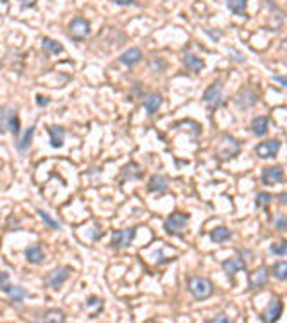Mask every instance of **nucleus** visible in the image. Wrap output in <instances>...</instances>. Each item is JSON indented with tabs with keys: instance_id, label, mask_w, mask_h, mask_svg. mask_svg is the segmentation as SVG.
<instances>
[{
	"instance_id": "obj_1",
	"label": "nucleus",
	"mask_w": 287,
	"mask_h": 323,
	"mask_svg": "<svg viewBox=\"0 0 287 323\" xmlns=\"http://www.w3.org/2000/svg\"><path fill=\"white\" fill-rule=\"evenodd\" d=\"M13 133V135L20 137V119L15 108L11 106H0V135L2 133Z\"/></svg>"
},
{
	"instance_id": "obj_2",
	"label": "nucleus",
	"mask_w": 287,
	"mask_h": 323,
	"mask_svg": "<svg viewBox=\"0 0 287 323\" xmlns=\"http://www.w3.org/2000/svg\"><path fill=\"white\" fill-rule=\"evenodd\" d=\"M241 153V142L237 139H234L232 135L223 133L219 137L218 148H216V155L219 160H232Z\"/></svg>"
},
{
	"instance_id": "obj_3",
	"label": "nucleus",
	"mask_w": 287,
	"mask_h": 323,
	"mask_svg": "<svg viewBox=\"0 0 287 323\" xmlns=\"http://www.w3.org/2000/svg\"><path fill=\"white\" fill-rule=\"evenodd\" d=\"M187 287L196 300H206L213 295V284L206 277H190Z\"/></svg>"
},
{
	"instance_id": "obj_4",
	"label": "nucleus",
	"mask_w": 287,
	"mask_h": 323,
	"mask_svg": "<svg viewBox=\"0 0 287 323\" xmlns=\"http://www.w3.org/2000/svg\"><path fill=\"white\" fill-rule=\"evenodd\" d=\"M190 217L187 216V214L183 212H172L171 216L165 219L164 223V228L167 233H171V235H181V233L185 232V228H187V225H189Z\"/></svg>"
},
{
	"instance_id": "obj_5",
	"label": "nucleus",
	"mask_w": 287,
	"mask_h": 323,
	"mask_svg": "<svg viewBox=\"0 0 287 323\" xmlns=\"http://www.w3.org/2000/svg\"><path fill=\"white\" fill-rule=\"evenodd\" d=\"M90 34V22L83 17H76L74 20L68 24V36L76 41L85 40Z\"/></svg>"
},
{
	"instance_id": "obj_6",
	"label": "nucleus",
	"mask_w": 287,
	"mask_h": 323,
	"mask_svg": "<svg viewBox=\"0 0 287 323\" xmlns=\"http://www.w3.org/2000/svg\"><path fill=\"white\" fill-rule=\"evenodd\" d=\"M203 101L210 110H216L223 104V85L219 81L212 83L203 94Z\"/></svg>"
},
{
	"instance_id": "obj_7",
	"label": "nucleus",
	"mask_w": 287,
	"mask_h": 323,
	"mask_svg": "<svg viewBox=\"0 0 287 323\" xmlns=\"http://www.w3.org/2000/svg\"><path fill=\"white\" fill-rule=\"evenodd\" d=\"M136 235V228H124V230H115L113 237H111V246L113 248H127L131 244L133 239Z\"/></svg>"
},
{
	"instance_id": "obj_8",
	"label": "nucleus",
	"mask_w": 287,
	"mask_h": 323,
	"mask_svg": "<svg viewBox=\"0 0 287 323\" xmlns=\"http://www.w3.org/2000/svg\"><path fill=\"white\" fill-rule=\"evenodd\" d=\"M70 273H72V270H70L68 266L57 268V270L50 271V273L47 275V277H45V284H49L52 289H57V287H61L63 284L68 280Z\"/></svg>"
},
{
	"instance_id": "obj_9",
	"label": "nucleus",
	"mask_w": 287,
	"mask_h": 323,
	"mask_svg": "<svg viewBox=\"0 0 287 323\" xmlns=\"http://www.w3.org/2000/svg\"><path fill=\"white\" fill-rule=\"evenodd\" d=\"M280 140H266V142H262V144H258L257 148H255V155L258 156V158H264V160H267V158H275L276 155H278V151H280Z\"/></svg>"
},
{
	"instance_id": "obj_10",
	"label": "nucleus",
	"mask_w": 287,
	"mask_h": 323,
	"mask_svg": "<svg viewBox=\"0 0 287 323\" xmlns=\"http://www.w3.org/2000/svg\"><path fill=\"white\" fill-rule=\"evenodd\" d=\"M257 102H258V95L255 94L251 88H248V86L242 88V90H239V94L235 95V104H237V108H241V110H250Z\"/></svg>"
},
{
	"instance_id": "obj_11",
	"label": "nucleus",
	"mask_w": 287,
	"mask_h": 323,
	"mask_svg": "<svg viewBox=\"0 0 287 323\" xmlns=\"http://www.w3.org/2000/svg\"><path fill=\"white\" fill-rule=\"evenodd\" d=\"M282 311H283V303L280 302V298H273L269 302V305L266 307V311L262 312L260 319H262L264 323H273L282 316Z\"/></svg>"
},
{
	"instance_id": "obj_12",
	"label": "nucleus",
	"mask_w": 287,
	"mask_h": 323,
	"mask_svg": "<svg viewBox=\"0 0 287 323\" xmlns=\"http://www.w3.org/2000/svg\"><path fill=\"white\" fill-rule=\"evenodd\" d=\"M285 180V172L280 165H275V167H266L262 171V183L264 185H276L282 183Z\"/></svg>"
},
{
	"instance_id": "obj_13",
	"label": "nucleus",
	"mask_w": 287,
	"mask_h": 323,
	"mask_svg": "<svg viewBox=\"0 0 287 323\" xmlns=\"http://www.w3.org/2000/svg\"><path fill=\"white\" fill-rule=\"evenodd\" d=\"M169 188V178L165 174H153L148 181V190L151 194H165Z\"/></svg>"
},
{
	"instance_id": "obj_14",
	"label": "nucleus",
	"mask_w": 287,
	"mask_h": 323,
	"mask_svg": "<svg viewBox=\"0 0 287 323\" xmlns=\"http://www.w3.org/2000/svg\"><path fill=\"white\" fill-rule=\"evenodd\" d=\"M267 280H269V273H267V270L262 266V268H258V270H255L253 273H250V280H248V286H250L251 291L260 289V287L266 286Z\"/></svg>"
},
{
	"instance_id": "obj_15",
	"label": "nucleus",
	"mask_w": 287,
	"mask_h": 323,
	"mask_svg": "<svg viewBox=\"0 0 287 323\" xmlns=\"http://www.w3.org/2000/svg\"><path fill=\"white\" fill-rule=\"evenodd\" d=\"M183 65H185V69L189 70V72H192V74H199L201 70L205 69V61H203L201 57L194 56L192 52L183 54Z\"/></svg>"
},
{
	"instance_id": "obj_16",
	"label": "nucleus",
	"mask_w": 287,
	"mask_h": 323,
	"mask_svg": "<svg viewBox=\"0 0 287 323\" xmlns=\"http://www.w3.org/2000/svg\"><path fill=\"white\" fill-rule=\"evenodd\" d=\"M221 266L228 277H234V275H237L239 271L246 270V262L239 257H234V259H226V261H223Z\"/></svg>"
},
{
	"instance_id": "obj_17",
	"label": "nucleus",
	"mask_w": 287,
	"mask_h": 323,
	"mask_svg": "<svg viewBox=\"0 0 287 323\" xmlns=\"http://www.w3.org/2000/svg\"><path fill=\"white\" fill-rule=\"evenodd\" d=\"M24 253H25V261L31 262V264H41V262H43V259H45V253H43V249H41L40 242L27 246Z\"/></svg>"
},
{
	"instance_id": "obj_18",
	"label": "nucleus",
	"mask_w": 287,
	"mask_h": 323,
	"mask_svg": "<svg viewBox=\"0 0 287 323\" xmlns=\"http://www.w3.org/2000/svg\"><path fill=\"white\" fill-rule=\"evenodd\" d=\"M140 59H142V50L138 47H131L120 56V63L126 67H135L136 63H140Z\"/></svg>"
},
{
	"instance_id": "obj_19",
	"label": "nucleus",
	"mask_w": 287,
	"mask_h": 323,
	"mask_svg": "<svg viewBox=\"0 0 287 323\" xmlns=\"http://www.w3.org/2000/svg\"><path fill=\"white\" fill-rule=\"evenodd\" d=\"M267 126H269V119H267L266 115H258V117H255L253 120H251V133L257 137H264L267 133Z\"/></svg>"
},
{
	"instance_id": "obj_20",
	"label": "nucleus",
	"mask_w": 287,
	"mask_h": 323,
	"mask_svg": "<svg viewBox=\"0 0 287 323\" xmlns=\"http://www.w3.org/2000/svg\"><path fill=\"white\" fill-rule=\"evenodd\" d=\"M49 137H50V146L54 149H59L65 144V130L61 126H50L49 127Z\"/></svg>"
},
{
	"instance_id": "obj_21",
	"label": "nucleus",
	"mask_w": 287,
	"mask_h": 323,
	"mask_svg": "<svg viewBox=\"0 0 287 323\" xmlns=\"http://www.w3.org/2000/svg\"><path fill=\"white\" fill-rule=\"evenodd\" d=\"M120 172H122V181H133L142 178V169H140V165L135 164V162H129Z\"/></svg>"
},
{
	"instance_id": "obj_22",
	"label": "nucleus",
	"mask_w": 287,
	"mask_h": 323,
	"mask_svg": "<svg viewBox=\"0 0 287 323\" xmlns=\"http://www.w3.org/2000/svg\"><path fill=\"white\" fill-rule=\"evenodd\" d=\"M162 102H164L162 95L151 94V95H148V97L144 99V108H146V111H148L149 115H153V113H156V111L162 108Z\"/></svg>"
},
{
	"instance_id": "obj_23",
	"label": "nucleus",
	"mask_w": 287,
	"mask_h": 323,
	"mask_svg": "<svg viewBox=\"0 0 287 323\" xmlns=\"http://www.w3.org/2000/svg\"><path fill=\"white\" fill-rule=\"evenodd\" d=\"M34 130H36V126L27 127V131L24 133V137H18V140H17V149H18V153H22V155H24V153L29 149V146H31V142H33Z\"/></svg>"
},
{
	"instance_id": "obj_24",
	"label": "nucleus",
	"mask_w": 287,
	"mask_h": 323,
	"mask_svg": "<svg viewBox=\"0 0 287 323\" xmlns=\"http://www.w3.org/2000/svg\"><path fill=\"white\" fill-rule=\"evenodd\" d=\"M40 321H45V323H63L66 319L65 312L59 311V309H49L41 314V318H38Z\"/></svg>"
},
{
	"instance_id": "obj_25",
	"label": "nucleus",
	"mask_w": 287,
	"mask_h": 323,
	"mask_svg": "<svg viewBox=\"0 0 287 323\" xmlns=\"http://www.w3.org/2000/svg\"><path fill=\"white\" fill-rule=\"evenodd\" d=\"M232 237H234V233L230 232L228 228H225V226H219V228H216V230L210 232V239H212L216 244H221V242L230 241Z\"/></svg>"
},
{
	"instance_id": "obj_26",
	"label": "nucleus",
	"mask_w": 287,
	"mask_h": 323,
	"mask_svg": "<svg viewBox=\"0 0 287 323\" xmlns=\"http://www.w3.org/2000/svg\"><path fill=\"white\" fill-rule=\"evenodd\" d=\"M226 6L235 17H244L248 9V0H226Z\"/></svg>"
},
{
	"instance_id": "obj_27",
	"label": "nucleus",
	"mask_w": 287,
	"mask_h": 323,
	"mask_svg": "<svg viewBox=\"0 0 287 323\" xmlns=\"http://www.w3.org/2000/svg\"><path fill=\"white\" fill-rule=\"evenodd\" d=\"M41 47H43V50H47V52H50V54L63 52V45L59 41L52 40V38H43V40H41Z\"/></svg>"
},
{
	"instance_id": "obj_28",
	"label": "nucleus",
	"mask_w": 287,
	"mask_h": 323,
	"mask_svg": "<svg viewBox=\"0 0 287 323\" xmlns=\"http://www.w3.org/2000/svg\"><path fill=\"white\" fill-rule=\"evenodd\" d=\"M4 293H8L9 295V298L13 300V302H17V303H22V300L27 296V293H25L22 287H18V286H8L4 289Z\"/></svg>"
},
{
	"instance_id": "obj_29",
	"label": "nucleus",
	"mask_w": 287,
	"mask_h": 323,
	"mask_svg": "<svg viewBox=\"0 0 287 323\" xmlns=\"http://www.w3.org/2000/svg\"><path fill=\"white\" fill-rule=\"evenodd\" d=\"M271 273H273V277H275L276 280H287V261L276 262L275 266H273V270H271Z\"/></svg>"
},
{
	"instance_id": "obj_30",
	"label": "nucleus",
	"mask_w": 287,
	"mask_h": 323,
	"mask_svg": "<svg viewBox=\"0 0 287 323\" xmlns=\"http://www.w3.org/2000/svg\"><path fill=\"white\" fill-rule=\"evenodd\" d=\"M103 300L101 298H97V296H90V298H88V302L85 303V309H88V311H90V309H94V311H92V316H97L99 312L103 311Z\"/></svg>"
},
{
	"instance_id": "obj_31",
	"label": "nucleus",
	"mask_w": 287,
	"mask_h": 323,
	"mask_svg": "<svg viewBox=\"0 0 287 323\" xmlns=\"http://www.w3.org/2000/svg\"><path fill=\"white\" fill-rule=\"evenodd\" d=\"M273 201V194L269 192H258L257 196H255V207L257 209H266L267 205Z\"/></svg>"
},
{
	"instance_id": "obj_32",
	"label": "nucleus",
	"mask_w": 287,
	"mask_h": 323,
	"mask_svg": "<svg viewBox=\"0 0 287 323\" xmlns=\"http://www.w3.org/2000/svg\"><path fill=\"white\" fill-rule=\"evenodd\" d=\"M38 214H40L41 221L45 223V225L49 226V228H54V230H59V228H61V223H57L56 219H52V217L49 216V212H45V210L38 209Z\"/></svg>"
},
{
	"instance_id": "obj_33",
	"label": "nucleus",
	"mask_w": 287,
	"mask_h": 323,
	"mask_svg": "<svg viewBox=\"0 0 287 323\" xmlns=\"http://www.w3.org/2000/svg\"><path fill=\"white\" fill-rule=\"evenodd\" d=\"M269 251L273 255H278V257H283L287 255V242L282 241V242H276V244H271L269 246Z\"/></svg>"
},
{
	"instance_id": "obj_34",
	"label": "nucleus",
	"mask_w": 287,
	"mask_h": 323,
	"mask_svg": "<svg viewBox=\"0 0 287 323\" xmlns=\"http://www.w3.org/2000/svg\"><path fill=\"white\" fill-rule=\"evenodd\" d=\"M273 226L280 232H285L287 230V217L283 214H278V216L273 217Z\"/></svg>"
},
{
	"instance_id": "obj_35",
	"label": "nucleus",
	"mask_w": 287,
	"mask_h": 323,
	"mask_svg": "<svg viewBox=\"0 0 287 323\" xmlns=\"http://www.w3.org/2000/svg\"><path fill=\"white\" fill-rule=\"evenodd\" d=\"M208 323H232V319H230L228 316H225V314H219V316H216L213 319H208Z\"/></svg>"
},
{
	"instance_id": "obj_36",
	"label": "nucleus",
	"mask_w": 287,
	"mask_h": 323,
	"mask_svg": "<svg viewBox=\"0 0 287 323\" xmlns=\"http://www.w3.org/2000/svg\"><path fill=\"white\" fill-rule=\"evenodd\" d=\"M49 101H50V99L49 97H43V95H38V97H36V104H38V106H47V104H49Z\"/></svg>"
},
{
	"instance_id": "obj_37",
	"label": "nucleus",
	"mask_w": 287,
	"mask_h": 323,
	"mask_svg": "<svg viewBox=\"0 0 287 323\" xmlns=\"http://www.w3.org/2000/svg\"><path fill=\"white\" fill-rule=\"evenodd\" d=\"M36 6V0H22V9H27V8H34Z\"/></svg>"
},
{
	"instance_id": "obj_38",
	"label": "nucleus",
	"mask_w": 287,
	"mask_h": 323,
	"mask_svg": "<svg viewBox=\"0 0 287 323\" xmlns=\"http://www.w3.org/2000/svg\"><path fill=\"white\" fill-rule=\"evenodd\" d=\"M230 54L235 56V57H232V59H235V61H239V63H244V56H242V54L235 52V50H230Z\"/></svg>"
},
{
	"instance_id": "obj_39",
	"label": "nucleus",
	"mask_w": 287,
	"mask_h": 323,
	"mask_svg": "<svg viewBox=\"0 0 287 323\" xmlns=\"http://www.w3.org/2000/svg\"><path fill=\"white\" fill-rule=\"evenodd\" d=\"M115 4H119V6H131L135 0H113Z\"/></svg>"
},
{
	"instance_id": "obj_40",
	"label": "nucleus",
	"mask_w": 287,
	"mask_h": 323,
	"mask_svg": "<svg viewBox=\"0 0 287 323\" xmlns=\"http://www.w3.org/2000/svg\"><path fill=\"white\" fill-rule=\"evenodd\" d=\"M278 201H280L282 205H287V192H282V194H280V196H278Z\"/></svg>"
},
{
	"instance_id": "obj_41",
	"label": "nucleus",
	"mask_w": 287,
	"mask_h": 323,
	"mask_svg": "<svg viewBox=\"0 0 287 323\" xmlns=\"http://www.w3.org/2000/svg\"><path fill=\"white\" fill-rule=\"evenodd\" d=\"M273 79H275V81H278V83H282L283 86H287V78H280V76H275Z\"/></svg>"
},
{
	"instance_id": "obj_42",
	"label": "nucleus",
	"mask_w": 287,
	"mask_h": 323,
	"mask_svg": "<svg viewBox=\"0 0 287 323\" xmlns=\"http://www.w3.org/2000/svg\"><path fill=\"white\" fill-rule=\"evenodd\" d=\"M0 2H4V4H6V2H9V0H0Z\"/></svg>"
}]
</instances>
